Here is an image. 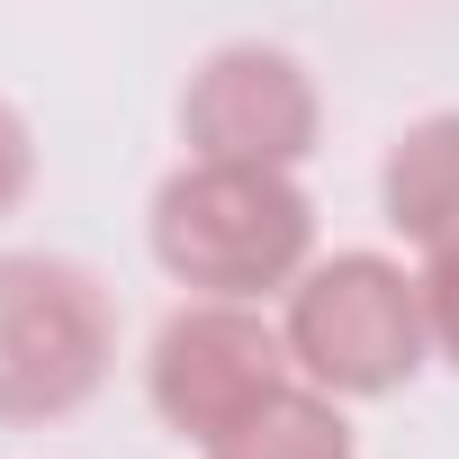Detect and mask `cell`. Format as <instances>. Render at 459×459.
Here are the masks:
<instances>
[{
    "label": "cell",
    "instance_id": "6da1fadb",
    "mask_svg": "<svg viewBox=\"0 0 459 459\" xmlns=\"http://www.w3.org/2000/svg\"><path fill=\"white\" fill-rule=\"evenodd\" d=\"M316 244V207L289 171H216L189 162L153 189V262L198 289V307H244L289 289Z\"/></svg>",
    "mask_w": 459,
    "mask_h": 459
},
{
    "label": "cell",
    "instance_id": "7a4b0ae2",
    "mask_svg": "<svg viewBox=\"0 0 459 459\" xmlns=\"http://www.w3.org/2000/svg\"><path fill=\"white\" fill-rule=\"evenodd\" d=\"M280 342H289V369H307L316 396H387L432 351L414 280L378 253H333L325 271H307L289 289Z\"/></svg>",
    "mask_w": 459,
    "mask_h": 459
},
{
    "label": "cell",
    "instance_id": "3957f363",
    "mask_svg": "<svg viewBox=\"0 0 459 459\" xmlns=\"http://www.w3.org/2000/svg\"><path fill=\"white\" fill-rule=\"evenodd\" d=\"M117 325L82 262L0 253V423H55L108 378Z\"/></svg>",
    "mask_w": 459,
    "mask_h": 459
},
{
    "label": "cell",
    "instance_id": "277c9868",
    "mask_svg": "<svg viewBox=\"0 0 459 459\" xmlns=\"http://www.w3.org/2000/svg\"><path fill=\"white\" fill-rule=\"evenodd\" d=\"M271 396H289V342L253 307H180L153 333V405L180 441L216 450Z\"/></svg>",
    "mask_w": 459,
    "mask_h": 459
},
{
    "label": "cell",
    "instance_id": "5b68a950",
    "mask_svg": "<svg viewBox=\"0 0 459 459\" xmlns=\"http://www.w3.org/2000/svg\"><path fill=\"white\" fill-rule=\"evenodd\" d=\"M180 135H189V162H216V171H289L316 144V91L271 46H225L189 82Z\"/></svg>",
    "mask_w": 459,
    "mask_h": 459
},
{
    "label": "cell",
    "instance_id": "8992f818",
    "mask_svg": "<svg viewBox=\"0 0 459 459\" xmlns=\"http://www.w3.org/2000/svg\"><path fill=\"white\" fill-rule=\"evenodd\" d=\"M378 189H387V225H396V235L450 244L459 235V108L405 126L396 153H387V171H378Z\"/></svg>",
    "mask_w": 459,
    "mask_h": 459
},
{
    "label": "cell",
    "instance_id": "52a82bcc",
    "mask_svg": "<svg viewBox=\"0 0 459 459\" xmlns=\"http://www.w3.org/2000/svg\"><path fill=\"white\" fill-rule=\"evenodd\" d=\"M207 459H351V423H342L333 396L289 387V396H271L244 432H225Z\"/></svg>",
    "mask_w": 459,
    "mask_h": 459
},
{
    "label": "cell",
    "instance_id": "ba28073f",
    "mask_svg": "<svg viewBox=\"0 0 459 459\" xmlns=\"http://www.w3.org/2000/svg\"><path fill=\"white\" fill-rule=\"evenodd\" d=\"M414 298H423V333H432V351L459 360V235L432 244V271L414 280Z\"/></svg>",
    "mask_w": 459,
    "mask_h": 459
},
{
    "label": "cell",
    "instance_id": "9c48e42d",
    "mask_svg": "<svg viewBox=\"0 0 459 459\" xmlns=\"http://www.w3.org/2000/svg\"><path fill=\"white\" fill-rule=\"evenodd\" d=\"M28 171H37V144H28V117L0 100V216L28 198Z\"/></svg>",
    "mask_w": 459,
    "mask_h": 459
}]
</instances>
